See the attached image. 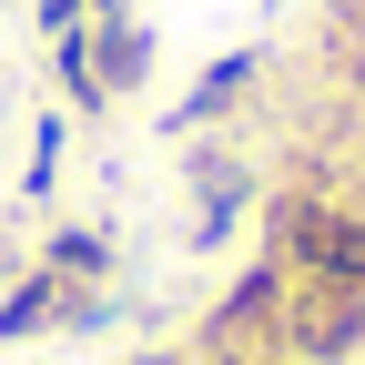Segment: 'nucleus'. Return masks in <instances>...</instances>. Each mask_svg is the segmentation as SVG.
<instances>
[{
	"instance_id": "nucleus-9",
	"label": "nucleus",
	"mask_w": 365,
	"mask_h": 365,
	"mask_svg": "<svg viewBox=\"0 0 365 365\" xmlns=\"http://www.w3.org/2000/svg\"><path fill=\"white\" fill-rule=\"evenodd\" d=\"M61 143H71V122H61V112H31V163H21V203H51V182H61Z\"/></svg>"
},
{
	"instance_id": "nucleus-2",
	"label": "nucleus",
	"mask_w": 365,
	"mask_h": 365,
	"mask_svg": "<svg viewBox=\"0 0 365 365\" xmlns=\"http://www.w3.org/2000/svg\"><path fill=\"white\" fill-rule=\"evenodd\" d=\"M284 294H294V274L274 264V254H254L234 284L213 294V314L193 325V365H284Z\"/></svg>"
},
{
	"instance_id": "nucleus-7",
	"label": "nucleus",
	"mask_w": 365,
	"mask_h": 365,
	"mask_svg": "<svg viewBox=\"0 0 365 365\" xmlns=\"http://www.w3.org/2000/svg\"><path fill=\"white\" fill-rule=\"evenodd\" d=\"M41 264H51L61 284H112V234H91V223H61V234H41Z\"/></svg>"
},
{
	"instance_id": "nucleus-1",
	"label": "nucleus",
	"mask_w": 365,
	"mask_h": 365,
	"mask_svg": "<svg viewBox=\"0 0 365 365\" xmlns=\"http://www.w3.org/2000/svg\"><path fill=\"white\" fill-rule=\"evenodd\" d=\"M264 254L294 274V284H365V193H335V182H284L254 213Z\"/></svg>"
},
{
	"instance_id": "nucleus-11",
	"label": "nucleus",
	"mask_w": 365,
	"mask_h": 365,
	"mask_svg": "<svg viewBox=\"0 0 365 365\" xmlns=\"http://www.w3.org/2000/svg\"><path fill=\"white\" fill-rule=\"evenodd\" d=\"M132 365H193V355H182V345H153V355H132Z\"/></svg>"
},
{
	"instance_id": "nucleus-6",
	"label": "nucleus",
	"mask_w": 365,
	"mask_h": 365,
	"mask_svg": "<svg viewBox=\"0 0 365 365\" xmlns=\"http://www.w3.org/2000/svg\"><path fill=\"white\" fill-rule=\"evenodd\" d=\"M91 71H102L112 102L143 91V81H153V31H143V21H91Z\"/></svg>"
},
{
	"instance_id": "nucleus-5",
	"label": "nucleus",
	"mask_w": 365,
	"mask_h": 365,
	"mask_svg": "<svg viewBox=\"0 0 365 365\" xmlns=\"http://www.w3.org/2000/svg\"><path fill=\"white\" fill-rule=\"evenodd\" d=\"M61 304H71V284L51 264H31L11 294H0V345H31V335H61Z\"/></svg>"
},
{
	"instance_id": "nucleus-4",
	"label": "nucleus",
	"mask_w": 365,
	"mask_h": 365,
	"mask_svg": "<svg viewBox=\"0 0 365 365\" xmlns=\"http://www.w3.org/2000/svg\"><path fill=\"white\" fill-rule=\"evenodd\" d=\"M254 81H264V51H223V61H213V71H203V81H193V91L173 102V132H213V122L234 112Z\"/></svg>"
},
{
	"instance_id": "nucleus-3",
	"label": "nucleus",
	"mask_w": 365,
	"mask_h": 365,
	"mask_svg": "<svg viewBox=\"0 0 365 365\" xmlns=\"http://www.w3.org/2000/svg\"><path fill=\"white\" fill-rule=\"evenodd\" d=\"M365 355V284H294L284 294V365Z\"/></svg>"
},
{
	"instance_id": "nucleus-10",
	"label": "nucleus",
	"mask_w": 365,
	"mask_h": 365,
	"mask_svg": "<svg viewBox=\"0 0 365 365\" xmlns=\"http://www.w3.org/2000/svg\"><path fill=\"white\" fill-rule=\"evenodd\" d=\"M81 21H91V0H31V31L41 41H71Z\"/></svg>"
},
{
	"instance_id": "nucleus-8",
	"label": "nucleus",
	"mask_w": 365,
	"mask_h": 365,
	"mask_svg": "<svg viewBox=\"0 0 365 365\" xmlns=\"http://www.w3.org/2000/svg\"><path fill=\"white\" fill-rule=\"evenodd\" d=\"M51 81H61V102H71V112H112L102 71H91V21H81L71 41H51Z\"/></svg>"
}]
</instances>
